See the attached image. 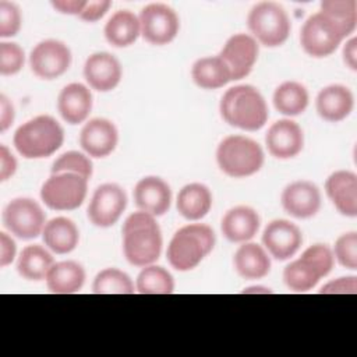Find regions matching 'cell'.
I'll return each mask as SVG.
<instances>
[{
    "label": "cell",
    "mask_w": 357,
    "mask_h": 357,
    "mask_svg": "<svg viewBox=\"0 0 357 357\" xmlns=\"http://www.w3.org/2000/svg\"><path fill=\"white\" fill-rule=\"evenodd\" d=\"M121 233L124 257L131 265L144 268L158 261L163 238L155 216L137 211L124 220Z\"/></svg>",
    "instance_id": "6da1fadb"
},
{
    "label": "cell",
    "mask_w": 357,
    "mask_h": 357,
    "mask_svg": "<svg viewBox=\"0 0 357 357\" xmlns=\"http://www.w3.org/2000/svg\"><path fill=\"white\" fill-rule=\"evenodd\" d=\"M219 112L229 126L244 131L262 128L269 116L265 98L252 85L229 88L220 99Z\"/></svg>",
    "instance_id": "7a4b0ae2"
},
{
    "label": "cell",
    "mask_w": 357,
    "mask_h": 357,
    "mask_svg": "<svg viewBox=\"0 0 357 357\" xmlns=\"http://www.w3.org/2000/svg\"><path fill=\"white\" fill-rule=\"evenodd\" d=\"M64 141L60 123L49 116H36L21 124L14 132V146L25 159H42L53 155Z\"/></svg>",
    "instance_id": "3957f363"
},
{
    "label": "cell",
    "mask_w": 357,
    "mask_h": 357,
    "mask_svg": "<svg viewBox=\"0 0 357 357\" xmlns=\"http://www.w3.org/2000/svg\"><path fill=\"white\" fill-rule=\"evenodd\" d=\"M215 243V233L208 225H185L173 234L167 245V261L176 271H191L213 250Z\"/></svg>",
    "instance_id": "277c9868"
},
{
    "label": "cell",
    "mask_w": 357,
    "mask_h": 357,
    "mask_svg": "<svg viewBox=\"0 0 357 357\" xmlns=\"http://www.w3.org/2000/svg\"><path fill=\"white\" fill-rule=\"evenodd\" d=\"M335 265L332 248L326 244H312L304 250L300 258L291 261L283 269L284 284L296 291L305 293L312 290L318 282L328 276Z\"/></svg>",
    "instance_id": "5b68a950"
},
{
    "label": "cell",
    "mask_w": 357,
    "mask_h": 357,
    "mask_svg": "<svg viewBox=\"0 0 357 357\" xmlns=\"http://www.w3.org/2000/svg\"><path fill=\"white\" fill-rule=\"evenodd\" d=\"M265 160L261 145L244 135H229L223 138L216 149L219 169L234 178L248 177L259 172Z\"/></svg>",
    "instance_id": "8992f818"
},
{
    "label": "cell",
    "mask_w": 357,
    "mask_h": 357,
    "mask_svg": "<svg viewBox=\"0 0 357 357\" xmlns=\"http://www.w3.org/2000/svg\"><path fill=\"white\" fill-rule=\"evenodd\" d=\"M247 24L252 38L266 47L283 45L291 29L287 13L282 6L273 1L255 4L248 13Z\"/></svg>",
    "instance_id": "52a82bcc"
},
{
    "label": "cell",
    "mask_w": 357,
    "mask_h": 357,
    "mask_svg": "<svg viewBox=\"0 0 357 357\" xmlns=\"http://www.w3.org/2000/svg\"><path fill=\"white\" fill-rule=\"evenodd\" d=\"M88 178L77 173H52L40 188L43 204L53 211H73L82 205Z\"/></svg>",
    "instance_id": "ba28073f"
},
{
    "label": "cell",
    "mask_w": 357,
    "mask_h": 357,
    "mask_svg": "<svg viewBox=\"0 0 357 357\" xmlns=\"http://www.w3.org/2000/svg\"><path fill=\"white\" fill-rule=\"evenodd\" d=\"M344 38L339 25L318 11L305 20L300 33V43L308 56L322 59L331 56Z\"/></svg>",
    "instance_id": "9c48e42d"
},
{
    "label": "cell",
    "mask_w": 357,
    "mask_h": 357,
    "mask_svg": "<svg viewBox=\"0 0 357 357\" xmlns=\"http://www.w3.org/2000/svg\"><path fill=\"white\" fill-rule=\"evenodd\" d=\"M1 219L7 231L21 240L38 237L42 234L46 223V216L40 205L26 197L11 199L4 206Z\"/></svg>",
    "instance_id": "30bf717a"
},
{
    "label": "cell",
    "mask_w": 357,
    "mask_h": 357,
    "mask_svg": "<svg viewBox=\"0 0 357 357\" xmlns=\"http://www.w3.org/2000/svg\"><path fill=\"white\" fill-rule=\"evenodd\" d=\"M138 20L142 38L155 46L170 43L180 29V20L176 11L162 3L145 6L139 13Z\"/></svg>",
    "instance_id": "8fae6325"
},
{
    "label": "cell",
    "mask_w": 357,
    "mask_h": 357,
    "mask_svg": "<svg viewBox=\"0 0 357 357\" xmlns=\"http://www.w3.org/2000/svg\"><path fill=\"white\" fill-rule=\"evenodd\" d=\"M70 47L57 39H45L35 45L29 54V67L40 79H54L71 66Z\"/></svg>",
    "instance_id": "7c38bea8"
},
{
    "label": "cell",
    "mask_w": 357,
    "mask_h": 357,
    "mask_svg": "<svg viewBox=\"0 0 357 357\" xmlns=\"http://www.w3.org/2000/svg\"><path fill=\"white\" fill-rule=\"evenodd\" d=\"M127 206V195L116 183L99 185L89 201L86 215L96 227H110L123 215Z\"/></svg>",
    "instance_id": "4fadbf2b"
},
{
    "label": "cell",
    "mask_w": 357,
    "mask_h": 357,
    "mask_svg": "<svg viewBox=\"0 0 357 357\" xmlns=\"http://www.w3.org/2000/svg\"><path fill=\"white\" fill-rule=\"evenodd\" d=\"M258 42L248 33L231 35L218 54L229 67L231 79L245 78L254 68L258 59Z\"/></svg>",
    "instance_id": "5bb4252c"
},
{
    "label": "cell",
    "mask_w": 357,
    "mask_h": 357,
    "mask_svg": "<svg viewBox=\"0 0 357 357\" xmlns=\"http://www.w3.org/2000/svg\"><path fill=\"white\" fill-rule=\"evenodd\" d=\"M262 244L271 257L286 261L296 255L303 244V234L297 225L286 219L269 222L262 233Z\"/></svg>",
    "instance_id": "9a60e30c"
},
{
    "label": "cell",
    "mask_w": 357,
    "mask_h": 357,
    "mask_svg": "<svg viewBox=\"0 0 357 357\" xmlns=\"http://www.w3.org/2000/svg\"><path fill=\"white\" fill-rule=\"evenodd\" d=\"M286 213L296 219H308L318 213L322 202L319 188L308 180H297L287 184L280 195Z\"/></svg>",
    "instance_id": "2e32d148"
},
{
    "label": "cell",
    "mask_w": 357,
    "mask_h": 357,
    "mask_svg": "<svg viewBox=\"0 0 357 357\" xmlns=\"http://www.w3.org/2000/svg\"><path fill=\"white\" fill-rule=\"evenodd\" d=\"M119 131L113 121L95 117L86 121L79 132V145L91 158H106L117 146Z\"/></svg>",
    "instance_id": "e0dca14e"
},
{
    "label": "cell",
    "mask_w": 357,
    "mask_h": 357,
    "mask_svg": "<svg viewBox=\"0 0 357 357\" xmlns=\"http://www.w3.org/2000/svg\"><path fill=\"white\" fill-rule=\"evenodd\" d=\"M265 144L269 153L276 159H291L303 151L304 132L296 121L282 119L268 128Z\"/></svg>",
    "instance_id": "ac0fdd59"
},
{
    "label": "cell",
    "mask_w": 357,
    "mask_h": 357,
    "mask_svg": "<svg viewBox=\"0 0 357 357\" xmlns=\"http://www.w3.org/2000/svg\"><path fill=\"white\" fill-rule=\"evenodd\" d=\"M121 77V64L112 53L96 52L85 60L84 78L98 92L113 91L120 84Z\"/></svg>",
    "instance_id": "d6986e66"
},
{
    "label": "cell",
    "mask_w": 357,
    "mask_h": 357,
    "mask_svg": "<svg viewBox=\"0 0 357 357\" xmlns=\"http://www.w3.org/2000/svg\"><path fill=\"white\" fill-rule=\"evenodd\" d=\"M134 202L138 211L152 216L165 215L172 204L170 185L158 176H146L134 187Z\"/></svg>",
    "instance_id": "ffe728a7"
},
{
    "label": "cell",
    "mask_w": 357,
    "mask_h": 357,
    "mask_svg": "<svg viewBox=\"0 0 357 357\" xmlns=\"http://www.w3.org/2000/svg\"><path fill=\"white\" fill-rule=\"evenodd\" d=\"M325 191L339 213L357 216V174L351 170H336L325 181Z\"/></svg>",
    "instance_id": "44dd1931"
},
{
    "label": "cell",
    "mask_w": 357,
    "mask_h": 357,
    "mask_svg": "<svg viewBox=\"0 0 357 357\" xmlns=\"http://www.w3.org/2000/svg\"><path fill=\"white\" fill-rule=\"evenodd\" d=\"M317 113L329 123H337L350 116L354 107V96L350 88L332 84L322 88L315 99Z\"/></svg>",
    "instance_id": "7402d4cb"
},
{
    "label": "cell",
    "mask_w": 357,
    "mask_h": 357,
    "mask_svg": "<svg viewBox=\"0 0 357 357\" xmlns=\"http://www.w3.org/2000/svg\"><path fill=\"white\" fill-rule=\"evenodd\" d=\"M57 110L61 119L71 126L84 123L92 110L91 89L79 82L66 85L57 96Z\"/></svg>",
    "instance_id": "603a6c76"
},
{
    "label": "cell",
    "mask_w": 357,
    "mask_h": 357,
    "mask_svg": "<svg viewBox=\"0 0 357 357\" xmlns=\"http://www.w3.org/2000/svg\"><path fill=\"white\" fill-rule=\"evenodd\" d=\"M261 219L255 209L247 205L230 208L220 220L222 234L231 243L250 241L259 229Z\"/></svg>",
    "instance_id": "cb8c5ba5"
},
{
    "label": "cell",
    "mask_w": 357,
    "mask_h": 357,
    "mask_svg": "<svg viewBox=\"0 0 357 357\" xmlns=\"http://www.w3.org/2000/svg\"><path fill=\"white\" fill-rule=\"evenodd\" d=\"M233 265L236 272L244 279H262L271 271V258L262 245L245 241L236 250Z\"/></svg>",
    "instance_id": "d4e9b609"
},
{
    "label": "cell",
    "mask_w": 357,
    "mask_h": 357,
    "mask_svg": "<svg viewBox=\"0 0 357 357\" xmlns=\"http://www.w3.org/2000/svg\"><path fill=\"white\" fill-rule=\"evenodd\" d=\"M42 238L52 252L68 254L78 245L79 230L71 219L59 216L45 223Z\"/></svg>",
    "instance_id": "484cf974"
},
{
    "label": "cell",
    "mask_w": 357,
    "mask_h": 357,
    "mask_svg": "<svg viewBox=\"0 0 357 357\" xmlns=\"http://www.w3.org/2000/svg\"><path fill=\"white\" fill-rule=\"evenodd\" d=\"M176 206L184 219L199 220L211 211L212 192L201 183L185 184L177 194Z\"/></svg>",
    "instance_id": "4316f807"
},
{
    "label": "cell",
    "mask_w": 357,
    "mask_h": 357,
    "mask_svg": "<svg viewBox=\"0 0 357 357\" xmlns=\"http://www.w3.org/2000/svg\"><path fill=\"white\" fill-rule=\"evenodd\" d=\"M45 280L52 293L73 294L82 289L85 283V269L75 261L56 262Z\"/></svg>",
    "instance_id": "83f0119b"
},
{
    "label": "cell",
    "mask_w": 357,
    "mask_h": 357,
    "mask_svg": "<svg viewBox=\"0 0 357 357\" xmlns=\"http://www.w3.org/2000/svg\"><path fill=\"white\" fill-rule=\"evenodd\" d=\"M105 38L114 47H127L141 35L138 17L128 10L116 11L105 25Z\"/></svg>",
    "instance_id": "f1b7e54d"
},
{
    "label": "cell",
    "mask_w": 357,
    "mask_h": 357,
    "mask_svg": "<svg viewBox=\"0 0 357 357\" xmlns=\"http://www.w3.org/2000/svg\"><path fill=\"white\" fill-rule=\"evenodd\" d=\"M191 77L195 85L202 89H218L233 81L229 67L219 56L198 59L192 64Z\"/></svg>",
    "instance_id": "f546056e"
},
{
    "label": "cell",
    "mask_w": 357,
    "mask_h": 357,
    "mask_svg": "<svg viewBox=\"0 0 357 357\" xmlns=\"http://www.w3.org/2000/svg\"><path fill=\"white\" fill-rule=\"evenodd\" d=\"M53 264L54 259L49 248L32 244L24 247L20 252L17 259V272L26 280L39 282L46 279Z\"/></svg>",
    "instance_id": "4dcf8cb0"
},
{
    "label": "cell",
    "mask_w": 357,
    "mask_h": 357,
    "mask_svg": "<svg viewBox=\"0 0 357 357\" xmlns=\"http://www.w3.org/2000/svg\"><path fill=\"white\" fill-rule=\"evenodd\" d=\"M273 106L284 116H298L301 114L310 102V95L307 88L296 81L282 82L273 92Z\"/></svg>",
    "instance_id": "1f68e13d"
},
{
    "label": "cell",
    "mask_w": 357,
    "mask_h": 357,
    "mask_svg": "<svg viewBox=\"0 0 357 357\" xmlns=\"http://www.w3.org/2000/svg\"><path fill=\"white\" fill-rule=\"evenodd\" d=\"M135 289L141 294H170L174 291V279L167 269L152 264L141 269Z\"/></svg>",
    "instance_id": "d6a6232c"
},
{
    "label": "cell",
    "mask_w": 357,
    "mask_h": 357,
    "mask_svg": "<svg viewBox=\"0 0 357 357\" xmlns=\"http://www.w3.org/2000/svg\"><path fill=\"white\" fill-rule=\"evenodd\" d=\"M92 291L95 294H132L135 287L126 272L117 268H105L95 276Z\"/></svg>",
    "instance_id": "836d02e7"
},
{
    "label": "cell",
    "mask_w": 357,
    "mask_h": 357,
    "mask_svg": "<svg viewBox=\"0 0 357 357\" xmlns=\"http://www.w3.org/2000/svg\"><path fill=\"white\" fill-rule=\"evenodd\" d=\"M321 13L339 25L344 36H350L357 25L356 0H325L321 3Z\"/></svg>",
    "instance_id": "e575fe53"
},
{
    "label": "cell",
    "mask_w": 357,
    "mask_h": 357,
    "mask_svg": "<svg viewBox=\"0 0 357 357\" xmlns=\"http://www.w3.org/2000/svg\"><path fill=\"white\" fill-rule=\"evenodd\" d=\"M50 172L52 173H64V172L77 173L89 180L93 169H92V162L86 156V153H82L78 151H68L60 155L53 162Z\"/></svg>",
    "instance_id": "d590c367"
},
{
    "label": "cell",
    "mask_w": 357,
    "mask_h": 357,
    "mask_svg": "<svg viewBox=\"0 0 357 357\" xmlns=\"http://www.w3.org/2000/svg\"><path fill=\"white\" fill-rule=\"evenodd\" d=\"M335 259L350 271L357 269V233L347 231L337 237L332 250Z\"/></svg>",
    "instance_id": "8d00e7d4"
},
{
    "label": "cell",
    "mask_w": 357,
    "mask_h": 357,
    "mask_svg": "<svg viewBox=\"0 0 357 357\" xmlns=\"http://www.w3.org/2000/svg\"><path fill=\"white\" fill-rule=\"evenodd\" d=\"M25 53L18 43L1 42L0 43V74L14 75L24 67Z\"/></svg>",
    "instance_id": "74e56055"
},
{
    "label": "cell",
    "mask_w": 357,
    "mask_h": 357,
    "mask_svg": "<svg viewBox=\"0 0 357 357\" xmlns=\"http://www.w3.org/2000/svg\"><path fill=\"white\" fill-rule=\"evenodd\" d=\"M21 11L17 4L10 1H0V36H15L21 29Z\"/></svg>",
    "instance_id": "f35d334b"
},
{
    "label": "cell",
    "mask_w": 357,
    "mask_h": 357,
    "mask_svg": "<svg viewBox=\"0 0 357 357\" xmlns=\"http://www.w3.org/2000/svg\"><path fill=\"white\" fill-rule=\"evenodd\" d=\"M321 294H356L357 293V278L342 276L335 280L325 283L319 291Z\"/></svg>",
    "instance_id": "ab89813d"
},
{
    "label": "cell",
    "mask_w": 357,
    "mask_h": 357,
    "mask_svg": "<svg viewBox=\"0 0 357 357\" xmlns=\"http://www.w3.org/2000/svg\"><path fill=\"white\" fill-rule=\"evenodd\" d=\"M112 1L109 0H95V1H86L84 10L81 11V14L78 15L82 21L86 22H95L98 20H100L107 10L110 8Z\"/></svg>",
    "instance_id": "60d3db41"
},
{
    "label": "cell",
    "mask_w": 357,
    "mask_h": 357,
    "mask_svg": "<svg viewBox=\"0 0 357 357\" xmlns=\"http://www.w3.org/2000/svg\"><path fill=\"white\" fill-rule=\"evenodd\" d=\"M17 170V159L14 158V155L11 153V151L1 144L0 145V180L6 181L10 177H13V174Z\"/></svg>",
    "instance_id": "b9f144b4"
},
{
    "label": "cell",
    "mask_w": 357,
    "mask_h": 357,
    "mask_svg": "<svg viewBox=\"0 0 357 357\" xmlns=\"http://www.w3.org/2000/svg\"><path fill=\"white\" fill-rule=\"evenodd\" d=\"M17 254V245L15 241L6 233H0V266L4 268L10 265Z\"/></svg>",
    "instance_id": "7bdbcfd3"
},
{
    "label": "cell",
    "mask_w": 357,
    "mask_h": 357,
    "mask_svg": "<svg viewBox=\"0 0 357 357\" xmlns=\"http://www.w3.org/2000/svg\"><path fill=\"white\" fill-rule=\"evenodd\" d=\"M15 112L13 103L6 95H0V131L4 132L14 121Z\"/></svg>",
    "instance_id": "ee69618b"
},
{
    "label": "cell",
    "mask_w": 357,
    "mask_h": 357,
    "mask_svg": "<svg viewBox=\"0 0 357 357\" xmlns=\"http://www.w3.org/2000/svg\"><path fill=\"white\" fill-rule=\"evenodd\" d=\"M86 1L84 0H56L52 1V6L61 14L68 15H79L84 10Z\"/></svg>",
    "instance_id": "f6af8a7d"
},
{
    "label": "cell",
    "mask_w": 357,
    "mask_h": 357,
    "mask_svg": "<svg viewBox=\"0 0 357 357\" xmlns=\"http://www.w3.org/2000/svg\"><path fill=\"white\" fill-rule=\"evenodd\" d=\"M343 61L350 70L353 71L357 70V39L356 38H351L346 42L343 47Z\"/></svg>",
    "instance_id": "bcb514c9"
}]
</instances>
